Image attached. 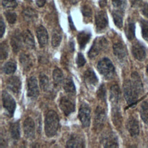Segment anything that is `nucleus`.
Segmentation results:
<instances>
[{"instance_id":"obj_29","label":"nucleus","mask_w":148,"mask_h":148,"mask_svg":"<svg viewBox=\"0 0 148 148\" xmlns=\"http://www.w3.org/2000/svg\"><path fill=\"white\" fill-rule=\"evenodd\" d=\"M10 132L12 139L14 140L19 139L20 136V124L18 121H16L10 124Z\"/></svg>"},{"instance_id":"obj_47","label":"nucleus","mask_w":148,"mask_h":148,"mask_svg":"<svg viewBox=\"0 0 148 148\" xmlns=\"http://www.w3.org/2000/svg\"><path fill=\"white\" fill-rule=\"evenodd\" d=\"M46 0H35L36 4L40 8L43 7L46 3Z\"/></svg>"},{"instance_id":"obj_6","label":"nucleus","mask_w":148,"mask_h":148,"mask_svg":"<svg viewBox=\"0 0 148 148\" xmlns=\"http://www.w3.org/2000/svg\"><path fill=\"white\" fill-rule=\"evenodd\" d=\"M3 108L5 109L9 117H12L14 112L16 104L13 97L6 91H3L2 94Z\"/></svg>"},{"instance_id":"obj_15","label":"nucleus","mask_w":148,"mask_h":148,"mask_svg":"<svg viewBox=\"0 0 148 148\" xmlns=\"http://www.w3.org/2000/svg\"><path fill=\"white\" fill-rule=\"evenodd\" d=\"M83 77L84 83L87 87L94 88L98 82L95 72L91 68H88L85 71Z\"/></svg>"},{"instance_id":"obj_35","label":"nucleus","mask_w":148,"mask_h":148,"mask_svg":"<svg viewBox=\"0 0 148 148\" xmlns=\"http://www.w3.org/2000/svg\"><path fill=\"white\" fill-rule=\"evenodd\" d=\"M112 2L114 9L124 12L127 5L125 0H112Z\"/></svg>"},{"instance_id":"obj_43","label":"nucleus","mask_w":148,"mask_h":148,"mask_svg":"<svg viewBox=\"0 0 148 148\" xmlns=\"http://www.w3.org/2000/svg\"><path fill=\"white\" fill-rule=\"evenodd\" d=\"M86 62V61L83 55L81 53H78L77 58H76V64H77L78 67L83 66L85 64Z\"/></svg>"},{"instance_id":"obj_28","label":"nucleus","mask_w":148,"mask_h":148,"mask_svg":"<svg viewBox=\"0 0 148 148\" xmlns=\"http://www.w3.org/2000/svg\"><path fill=\"white\" fill-rule=\"evenodd\" d=\"M64 88L65 91L69 95H74L76 94L75 86L72 79L71 77H68L65 80Z\"/></svg>"},{"instance_id":"obj_38","label":"nucleus","mask_w":148,"mask_h":148,"mask_svg":"<svg viewBox=\"0 0 148 148\" xmlns=\"http://www.w3.org/2000/svg\"><path fill=\"white\" fill-rule=\"evenodd\" d=\"M1 60H3L6 59L8 56V45L6 42H3L1 44Z\"/></svg>"},{"instance_id":"obj_34","label":"nucleus","mask_w":148,"mask_h":148,"mask_svg":"<svg viewBox=\"0 0 148 148\" xmlns=\"http://www.w3.org/2000/svg\"><path fill=\"white\" fill-rule=\"evenodd\" d=\"M40 87L44 91H47L50 88V83L49 78L44 74H40L39 76Z\"/></svg>"},{"instance_id":"obj_45","label":"nucleus","mask_w":148,"mask_h":148,"mask_svg":"<svg viewBox=\"0 0 148 148\" xmlns=\"http://www.w3.org/2000/svg\"><path fill=\"white\" fill-rule=\"evenodd\" d=\"M5 25L4 23V21L3 20V18H1V21H0V32H1V38H2L5 33Z\"/></svg>"},{"instance_id":"obj_24","label":"nucleus","mask_w":148,"mask_h":148,"mask_svg":"<svg viewBox=\"0 0 148 148\" xmlns=\"http://www.w3.org/2000/svg\"><path fill=\"white\" fill-rule=\"evenodd\" d=\"M23 16L27 22L33 23L38 18V13L34 9L27 8L23 11Z\"/></svg>"},{"instance_id":"obj_11","label":"nucleus","mask_w":148,"mask_h":148,"mask_svg":"<svg viewBox=\"0 0 148 148\" xmlns=\"http://www.w3.org/2000/svg\"><path fill=\"white\" fill-rule=\"evenodd\" d=\"M101 143L104 147H119L117 136L113 132H108L105 134L102 137Z\"/></svg>"},{"instance_id":"obj_10","label":"nucleus","mask_w":148,"mask_h":148,"mask_svg":"<svg viewBox=\"0 0 148 148\" xmlns=\"http://www.w3.org/2000/svg\"><path fill=\"white\" fill-rule=\"evenodd\" d=\"M108 25V18L105 11L101 10L97 13L95 15V25L97 31L101 32L103 31Z\"/></svg>"},{"instance_id":"obj_49","label":"nucleus","mask_w":148,"mask_h":148,"mask_svg":"<svg viewBox=\"0 0 148 148\" xmlns=\"http://www.w3.org/2000/svg\"><path fill=\"white\" fill-rule=\"evenodd\" d=\"M99 5L100 7L102 8L105 7L107 5V0H99Z\"/></svg>"},{"instance_id":"obj_8","label":"nucleus","mask_w":148,"mask_h":148,"mask_svg":"<svg viewBox=\"0 0 148 148\" xmlns=\"http://www.w3.org/2000/svg\"><path fill=\"white\" fill-rule=\"evenodd\" d=\"M106 114L103 108L98 106L95 110L94 125L95 130L101 129L105 122Z\"/></svg>"},{"instance_id":"obj_23","label":"nucleus","mask_w":148,"mask_h":148,"mask_svg":"<svg viewBox=\"0 0 148 148\" xmlns=\"http://www.w3.org/2000/svg\"><path fill=\"white\" fill-rule=\"evenodd\" d=\"M91 36V34L88 31H83L80 32L77 36V42L81 49H84L87 43L90 40Z\"/></svg>"},{"instance_id":"obj_40","label":"nucleus","mask_w":148,"mask_h":148,"mask_svg":"<svg viewBox=\"0 0 148 148\" xmlns=\"http://www.w3.org/2000/svg\"><path fill=\"white\" fill-rule=\"evenodd\" d=\"M5 15L8 22L10 24H14L17 19V14L15 12L8 11L5 13Z\"/></svg>"},{"instance_id":"obj_37","label":"nucleus","mask_w":148,"mask_h":148,"mask_svg":"<svg viewBox=\"0 0 148 148\" xmlns=\"http://www.w3.org/2000/svg\"><path fill=\"white\" fill-rule=\"evenodd\" d=\"M140 24L142 29V35L143 39L148 41V22L142 18L140 20Z\"/></svg>"},{"instance_id":"obj_26","label":"nucleus","mask_w":148,"mask_h":148,"mask_svg":"<svg viewBox=\"0 0 148 148\" xmlns=\"http://www.w3.org/2000/svg\"><path fill=\"white\" fill-rule=\"evenodd\" d=\"M23 42L26 46L29 49L35 48V40L34 36L29 30H26L23 34Z\"/></svg>"},{"instance_id":"obj_46","label":"nucleus","mask_w":148,"mask_h":148,"mask_svg":"<svg viewBox=\"0 0 148 148\" xmlns=\"http://www.w3.org/2000/svg\"><path fill=\"white\" fill-rule=\"evenodd\" d=\"M142 0H130L131 6L134 8H137L141 5Z\"/></svg>"},{"instance_id":"obj_42","label":"nucleus","mask_w":148,"mask_h":148,"mask_svg":"<svg viewBox=\"0 0 148 148\" xmlns=\"http://www.w3.org/2000/svg\"><path fill=\"white\" fill-rule=\"evenodd\" d=\"M81 11L83 16L86 18H90L92 14L91 8L87 5H84L82 6Z\"/></svg>"},{"instance_id":"obj_36","label":"nucleus","mask_w":148,"mask_h":148,"mask_svg":"<svg viewBox=\"0 0 148 148\" xmlns=\"http://www.w3.org/2000/svg\"><path fill=\"white\" fill-rule=\"evenodd\" d=\"M61 39L62 36L60 32L57 30L53 31L51 38V43L54 47H57L60 45Z\"/></svg>"},{"instance_id":"obj_31","label":"nucleus","mask_w":148,"mask_h":148,"mask_svg":"<svg viewBox=\"0 0 148 148\" xmlns=\"http://www.w3.org/2000/svg\"><path fill=\"white\" fill-rule=\"evenodd\" d=\"M20 61L25 70H29L32 65V62L30 56L25 53L21 54L20 57Z\"/></svg>"},{"instance_id":"obj_25","label":"nucleus","mask_w":148,"mask_h":148,"mask_svg":"<svg viewBox=\"0 0 148 148\" xmlns=\"http://www.w3.org/2000/svg\"><path fill=\"white\" fill-rule=\"evenodd\" d=\"M125 34L129 40H132L135 37V25L134 21L130 18L127 20L125 27Z\"/></svg>"},{"instance_id":"obj_12","label":"nucleus","mask_w":148,"mask_h":148,"mask_svg":"<svg viewBox=\"0 0 148 148\" xmlns=\"http://www.w3.org/2000/svg\"><path fill=\"white\" fill-rule=\"evenodd\" d=\"M60 108L64 114L68 116L75 110L74 103L66 97H62L60 100Z\"/></svg>"},{"instance_id":"obj_32","label":"nucleus","mask_w":148,"mask_h":148,"mask_svg":"<svg viewBox=\"0 0 148 148\" xmlns=\"http://www.w3.org/2000/svg\"><path fill=\"white\" fill-rule=\"evenodd\" d=\"M140 117L143 121L148 125V102L144 101L140 106Z\"/></svg>"},{"instance_id":"obj_19","label":"nucleus","mask_w":148,"mask_h":148,"mask_svg":"<svg viewBox=\"0 0 148 148\" xmlns=\"http://www.w3.org/2000/svg\"><path fill=\"white\" fill-rule=\"evenodd\" d=\"M66 146L67 147H85L84 139L77 134H73L68 140Z\"/></svg>"},{"instance_id":"obj_51","label":"nucleus","mask_w":148,"mask_h":148,"mask_svg":"<svg viewBox=\"0 0 148 148\" xmlns=\"http://www.w3.org/2000/svg\"><path fill=\"white\" fill-rule=\"evenodd\" d=\"M78 1H80V0H71V1H72V2L73 3H77V2H78Z\"/></svg>"},{"instance_id":"obj_7","label":"nucleus","mask_w":148,"mask_h":148,"mask_svg":"<svg viewBox=\"0 0 148 148\" xmlns=\"http://www.w3.org/2000/svg\"><path fill=\"white\" fill-rule=\"evenodd\" d=\"M132 53L136 60L142 61L146 57L147 50L142 43L139 41H136L132 45Z\"/></svg>"},{"instance_id":"obj_3","label":"nucleus","mask_w":148,"mask_h":148,"mask_svg":"<svg viewBox=\"0 0 148 148\" xmlns=\"http://www.w3.org/2000/svg\"><path fill=\"white\" fill-rule=\"evenodd\" d=\"M108 46V41L104 37L97 38L92 45L88 56L90 58H94L98 56L101 51L105 50Z\"/></svg>"},{"instance_id":"obj_16","label":"nucleus","mask_w":148,"mask_h":148,"mask_svg":"<svg viewBox=\"0 0 148 148\" xmlns=\"http://www.w3.org/2000/svg\"><path fill=\"white\" fill-rule=\"evenodd\" d=\"M113 53L114 56L120 60L124 61L127 56V51L125 46L121 42H117L113 46Z\"/></svg>"},{"instance_id":"obj_13","label":"nucleus","mask_w":148,"mask_h":148,"mask_svg":"<svg viewBox=\"0 0 148 148\" xmlns=\"http://www.w3.org/2000/svg\"><path fill=\"white\" fill-rule=\"evenodd\" d=\"M23 128L25 137L29 139H32L35 135V125L32 119L27 117L24 120Z\"/></svg>"},{"instance_id":"obj_14","label":"nucleus","mask_w":148,"mask_h":148,"mask_svg":"<svg viewBox=\"0 0 148 148\" xmlns=\"http://www.w3.org/2000/svg\"><path fill=\"white\" fill-rule=\"evenodd\" d=\"M7 88L13 94L20 93L21 88V82L20 78L16 76H13L8 78L6 82Z\"/></svg>"},{"instance_id":"obj_30","label":"nucleus","mask_w":148,"mask_h":148,"mask_svg":"<svg viewBox=\"0 0 148 148\" xmlns=\"http://www.w3.org/2000/svg\"><path fill=\"white\" fill-rule=\"evenodd\" d=\"M53 78L56 86H60L64 80V75L62 71L60 68H56L54 69L53 72Z\"/></svg>"},{"instance_id":"obj_4","label":"nucleus","mask_w":148,"mask_h":148,"mask_svg":"<svg viewBox=\"0 0 148 148\" xmlns=\"http://www.w3.org/2000/svg\"><path fill=\"white\" fill-rule=\"evenodd\" d=\"M123 91L125 99L128 105H132L136 102L139 96L134 88L131 80H126L123 84Z\"/></svg>"},{"instance_id":"obj_5","label":"nucleus","mask_w":148,"mask_h":148,"mask_svg":"<svg viewBox=\"0 0 148 148\" xmlns=\"http://www.w3.org/2000/svg\"><path fill=\"white\" fill-rule=\"evenodd\" d=\"M91 110L89 106L86 103H83L79 108L78 117L83 127H87L90 124L91 120Z\"/></svg>"},{"instance_id":"obj_53","label":"nucleus","mask_w":148,"mask_h":148,"mask_svg":"<svg viewBox=\"0 0 148 148\" xmlns=\"http://www.w3.org/2000/svg\"><path fill=\"white\" fill-rule=\"evenodd\" d=\"M26 1H28V2H31L32 0H25Z\"/></svg>"},{"instance_id":"obj_33","label":"nucleus","mask_w":148,"mask_h":148,"mask_svg":"<svg viewBox=\"0 0 148 148\" xmlns=\"http://www.w3.org/2000/svg\"><path fill=\"white\" fill-rule=\"evenodd\" d=\"M16 68V63L13 61H9L4 64L3 71L6 74H12L15 72Z\"/></svg>"},{"instance_id":"obj_48","label":"nucleus","mask_w":148,"mask_h":148,"mask_svg":"<svg viewBox=\"0 0 148 148\" xmlns=\"http://www.w3.org/2000/svg\"><path fill=\"white\" fill-rule=\"evenodd\" d=\"M68 20H69V27H70V28L72 30H75V25L73 24V21L72 20V18L71 16H69L68 17Z\"/></svg>"},{"instance_id":"obj_50","label":"nucleus","mask_w":148,"mask_h":148,"mask_svg":"<svg viewBox=\"0 0 148 148\" xmlns=\"http://www.w3.org/2000/svg\"><path fill=\"white\" fill-rule=\"evenodd\" d=\"M69 46H70V49H71V51H73L75 48H74V43L73 42L72 40H71V41L70 42Z\"/></svg>"},{"instance_id":"obj_2","label":"nucleus","mask_w":148,"mask_h":148,"mask_svg":"<svg viewBox=\"0 0 148 148\" xmlns=\"http://www.w3.org/2000/svg\"><path fill=\"white\" fill-rule=\"evenodd\" d=\"M97 68L99 72L106 79H112L116 73L115 68L112 62L108 58H103L99 61Z\"/></svg>"},{"instance_id":"obj_18","label":"nucleus","mask_w":148,"mask_h":148,"mask_svg":"<svg viewBox=\"0 0 148 148\" xmlns=\"http://www.w3.org/2000/svg\"><path fill=\"white\" fill-rule=\"evenodd\" d=\"M38 42L41 47H45L48 42V34L46 29L42 25H39L36 30Z\"/></svg>"},{"instance_id":"obj_52","label":"nucleus","mask_w":148,"mask_h":148,"mask_svg":"<svg viewBox=\"0 0 148 148\" xmlns=\"http://www.w3.org/2000/svg\"><path fill=\"white\" fill-rule=\"evenodd\" d=\"M146 72H147V75H148V65H147V69H146Z\"/></svg>"},{"instance_id":"obj_1","label":"nucleus","mask_w":148,"mask_h":148,"mask_svg":"<svg viewBox=\"0 0 148 148\" xmlns=\"http://www.w3.org/2000/svg\"><path fill=\"white\" fill-rule=\"evenodd\" d=\"M59 128L58 116L54 110H49L45 119V131L48 137L54 136Z\"/></svg>"},{"instance_id":"obj_9","label":"nucleus","mask_w":148,"mask_h":148,"mask_svg":"<svg viewBox=\"0 0 148 148\" xmlns=\"http://www.w3.org/2000/svg\"><path fill=\"white\" fill-rule=\"evenodd\" d=\"M39 92L36 79L34 76L30 77L27 82V96L32 99H35L38 97Z\"/></svg>"},{"instance_id":"obj_27","label":"nucleus","mask_w":148,"mask_h":148,"mask_svg":"<svg viewBox=\"0 0 148 148\" xmlns=\"http://www.w3.org/2000/svg\"><path fill=\"white\" fill-rule=\"evenodd\" d=\"M123 14L124 12L119 10L114 9L112 11V16L114 23L119 28H121L123 27Z\"/></svg>"},{"instance_id":"obj_22","label":"nucleus","mask_w":148,"mask_h":148,"mask_svg":"<svg viewBox=\"0 0 148 148\" xmlns=\"http://www.w3.org/2000/svg\"><path fill=\"white\" fill-rule=\"evenodd\" d=\"M121 98L119 87L117 85L113 86L110 90V100L112 106L119 105Z\"/></svg>"},{"instance_id":"obj_20","label":"nucleus","mask_w":148,"mask_h":148,"mask_svg":"<svg viewBox=\"0 0 148 148\" xmlns=\"http://www.w3.org/2000/svg\"><path fill=\"white\" fill-rule=\"evenodd\" d=\"M127 128L132 136H136L139 134V127L137 120L134 117H130L127 123Z\"/></svg>"},{"instance_id":"obj_21","label":"nucleus","mask_w":148,"mask_h":148,"mask_svg":"<svg viewBox=\"0 0 148 148\" xmlns=\"http://www.w3.org/2000/svg\"><path fill=\"white\" fill-rule=\"evenodd\" d=\"M131 82L138 94L139 95L142 94L143 92V87L140 77L137 72H134L132 73Z\"/></svg>"},{"instance_id":"obj_39","label":"nucleus","mask_w":148,"mask_h":148,"mask_svg":"<svg viewBox=\"0 0 148 148\" xmlns=\"http://www.w3.org/2000/svg\"><path fill=\"white\" fill-rule=\"evenodd\" d=\"M97 97L102 101L106 100V88L104 84H101L97 92Z\"/></svg>"},{"instance_id":"obj_41","label":"nucleus","mask_w":148,"mask_h":148,"mask_svg":"<svg viewBox=\"0 0 148 148\" xmlns=\"http://www.w3.org/2000/svg\"><path fill=\"white\" fill-rule=\"evenodd\" d=\"M2 4L6 9H14L17 6L16 0H2Z\"/></svg>"},{"instance_id":"obj_44","label":"nucleus","mask_w":148,"mask_h":148,"mask_svg":"<svg viewBox=\"0 0 148 148\" xmlns=\"http://www.w3.org/2000/svg\"><path fill=\"white\" fill-rule=\"evenodd\" d=\"M141 12L143 15L148 17V3H145L141 6Z\"/></svg>"},{"instance_id":"obj_17","label":"nucleus","mask_w":148,"mask_h":148,"mask_svg":"<svg viewBox=\"0 0 148 148\" xmlns=\"http://www.w3.org/2000/svg\"><path fill=\"white\" fill-rule=\"evenodd\" d=\"M23 35L18 31L14 32L11 38V46L13 52L17 53L22 47L23 45Z\"/></svg>"}]
</instances>
